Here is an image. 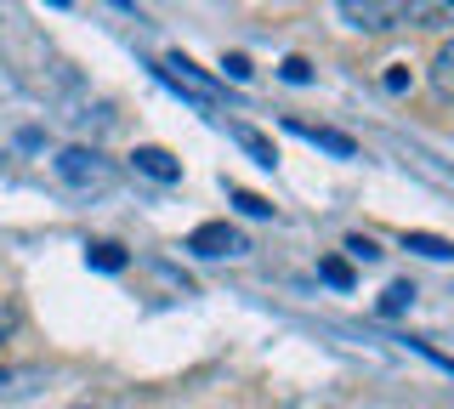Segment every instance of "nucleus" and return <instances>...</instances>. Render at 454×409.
Here are the masks:
<instances>
[{
	"mask_svg": "<svg viewBox=\"0 0 454 409\" xmlns=\"http://www.w3.org/2000/svg\"><path fill=\"white\" fill-rule=\"evenodd\" d=\"M57 177H63L74 193H108L114 182H120V165L103 160L97 148L68 143V148H57Z\"/></svg>",
	"mask_w": 454,
	"mask_h": 409,
	"instance_id": "obj_1",
	"label": "nucleus"
},
{
	"mask_svg": "<svg viewBox=\"0 0 454 409\" xmlns=\"http://www.w3.org/2000/svg\"><path fill=\"white\" fill-rule=\"evenodd\" d=\"M160 80H165L170 91L193 97L199 108H216V97H222L216 80H210V75H199V68H193L188 58H182V51H165V58H160Z\"/></svg>",
	"mask_w": 454,
	"mask_h": 409,
	"instance_id": "obj_2",
	"label": "nucleus"
},
{
	"mask_svg": "<svg viewBox=\"0 0 454 409\" xmlns=\"http://www.w3.org/2000/svg\"><path fill=\"white\" fill-rule=\"evenodd\" d=\"M335 12L347 18V29H364V35H380V29L409 23V0H340Z\"/></svg>",
	"mask_w": 454,
	"mask_h": 409,
	"instance_id": "obj_3",
	"label": "nucleus"
},
{
	"mask_svg": "<svg viewBox=\"0 0 454 409\" xmlns=\"http://www.w3.org/2000/svg\"><path fill=\"white\" fill-rule=\"evenodd\" d=\"M188 250H193V256H210V262H216V256H245L250 239L239 233V228H227V222H205V228L188 233Z\"/></svg>",
	"mask_w": 454,
	"mask_h": 409,
	"instance_id": "obj_4",
	"label": "nucleus"
},
{
	"mask_svg": "<svg viewBox=\"0 0 454 409\" xmlns=\"http://www.w3.org/2000/svg\"><path fill=\"white\" fill-rule=\"evenodd\" d=\"M284 131H295V137H307V143H318V148H330L335 160H352L358 153V143H352L347 131H330V125H307V120H284Z\"/></svg>",
	"mask_w": 454,
	"mask_h": 409,
	"instance_id": "obj_5",
	"label": "nucleus"
},
{
	"mask_svg": "<svg viewBox=\"0 0 454 409\" xmlns=\"http://www.w3.org/2000/svg\"><path fill=\"white\" fill-rule=\"evenodd\" d=\"M131 165H137V171L142 177H153V182H182V160H176V153H170V148H137L131 153Z\"/></svg>",
	"mask_w": 454,
	"mask_h": 409,
	"instance_id": "obj_6",
	"label": "nucleus"
},
{
	"mask_svg": "<svg viewBox=\"0 0 454 409\" xmlns=\"http://www.w3.org/2000/svg\"><path fill=\"white\" fill-rule=\"evenodd\" d=\"M35 387H46V370H40V364H12V370H0V404L28 398Z\"/></svg>",
	"mask_w": 454,
	"mask_h": 409,
	"instance_id": "obj_7",
	"label": "nucleus"
},
{
	"mask_svg": "<svg viewBox=\"0 0 454 409\" xmlns=\"http://www.w3.org/2000/svg\"><path fill=\"white\" fill-rule=\"evenodd\" d=\"M409 23H420V29H449L454 0H409Z\"/></svg>",
	"mask_w": 454,
	"mask_h": 409,
	"instance_id": "obj_8",
	"label": "nucleus"
},
{
	"mask_svg": "<svg viewBox=\"0 0 454 409\" xmlns=\"http://www.w3.org/2000/svg\"><path fill=\"white\" fill-rule=\"evenodd\" d=\"M432 91L443 97V103H454V40L432 58Z\"/></svg>",
	"mask_w": 454,
	"mask_h": 409,
	"instance_id": "obj_9",
	"label": "nucleus"
},
{
	"mask_svg": "<svg viewBox=\"0 0 454 409\" xmlns=\"http://www.w3.org/2000/svg\"><path fill=\"white\" fill-rule=\"evenodd\" d=\"M403 250H420L432 262H454V239H437V233H403Z\"/></svg>",
	"mask_w": 454,
	"mask_h": 409,
	"instance_id": "obj_10",
	"label": "nucleus"
},
{
	"mask_svg": "<svg viewBox=\"0 0 454 409\" xmlns=\"http://www.w3.org/2000/svg\"><path fill=\"white\" fill-rule=\"evenodd\" d=\"M233 137H239V143H245V153H250L255 165H267V171H273V165H278V153H273V143H267L262 131H250V125H233Z\"/></svg>",
	"mask_w": 454,
	"mask_h": 409,
	"instance_id": "obj_11",
	"label": "nucleus"
},
{
	"mask_svg": "<svg viewBox=\"0 0 454 409\" xmlns=\"http://www.w3.org/2000/svg\"><path fill=\"white\" fill-rule=\"evenodd\" d=\"M85 262H91V267H103V273H120V267H125V250L114 245V239H97V245L85 250Z\"/></svg>",
	"mask_w": 454,
	"mask_h": 409,
	"instance_id": "obj_12",
	"label": "nucleus"
},
{
	"mask_svg": "<svg viewBox=\"0 0 454 409\" xmlns=\"http://www.w3.org/2000/svg\"><path fill=\"white\" fill-rule=\"evenodd\" d=\"M409 302H415V285H403V279H397V285H387V295H380V313H387V319H397Z\"/></svg>",
	"mask_w": 454,
	"mask_h": 409,
	"instance_id": "obj_13",
	"label": "nucleus"
},
{
	"mask_svg": "<svg viewBox=\"0 0 454 409\" xmlns=\"http://www.w3.org/2000/svg\"><path fill=\"white\" fill-rule=\"evenodd\" d=\"M227 193H233V205L245 216H273V200H262V193H250V188H227Z\"/></svg>",
	"mask_w": 454,
	"mask_h": 409,
	"instance_id": "obj_14",
	"label": "nucleus"
},
{
	"mask_svg": "<svg viewBox=\"0 0 454 409\" xmlns=\"http://www.w3.org/2000/svg\"><path fill=\"white\" fill-rule=\"evenodd\" d=\"M278 75L290 80V86H312V63H307V58H284V63H278Z\"/></svg>",
	"mask_w": 454,
	"mask_h": 409,
	"instance_id": "obj_15",
	"label": "nucleus"
},
{
	"mask_svg": "<svg viewBox=\"0 0 454 409\" xmlns=\"http://www.w3.org/2000/svg\"><path fill=\"white\" fill-rule=\"evenodd\" d=\"M318 273H324V279H330V285H335V290H352V267H347V262H340V256H330V262H318Z\"/></svg>",
	"mask_w": 454,
	"mask_h": 409,
	"instance_id": "obj_16",
	"label": "nucleus"
},
{
	"mask_svg": "<svg viewBox=\"0 0 454 409\" xmlns=\"http://www.w3.org/2000/svg\"><path fill=\"white\" fill-rule=\"evenodd\" d=\"M347 256H352V262H375L380 245H375V239H364V233H352V239H347Z\"/></svg>",
	"mask_w": 454,
	"mask_h": 409,
	"instance_id": "obj_17",
	"label": "nucleus"
},
{
	"mask_svg": "<svg viewBox=\"0 0 454 409\" xmlns=\"http://www.w3.org/2000/svg\"><path fill=\"white\" fill-rule=\"evenodd\" d=\"M222 68H227V80H250V75H255L245 51H227V58H222Z\"/></svg>",
	"mask_w": 454,
	"mask_h": 409,
	"instance_id": "obj_18",
	"label": "nucleus"
},
{
	"mask_svg": "<svg viewBox=\"0 0 454 409\" xmlns=\"http://www.w3.org/2000/svg\"><path fill=\"white\" fill-rule=\"evenodd\" d=\"M387 91H409V63H392L387 68Z\"/></svg>",
	"mask_w": 454,
	"mask_h": 409,
	"instance_id": "obj_19",
	"label": "nucleus"
},
{
	"mask_svg": "<svg viewBox=\"0 0 454 409\" xmlns=\"http://www.w3.org/2000/svg\"><path fill=\"white\" fill-rule=\"evenodd\" d=\"M12 330H18V307L0 302V347H6V335H12Z\"/></svg>",
	"mask_w": 454,
	"mask_h": 409,
	"instance_id": "obj_20",
	"label": "nucleus"
},
{
	"mask_svg": "<svg viewBox=\"0 0 454 409\" xmlns=\"http://www.w3.org/2000/svg\"><path fill=\"white\" fill-rule=\"evenodd\" d=\"M80 409H85V404H80Z\"/></svg>",
	"mask_w": 454,
	"mask_h": 409,
	"instance_id": "obj_21",
	"label": "nucleus"
}]
</instances>
